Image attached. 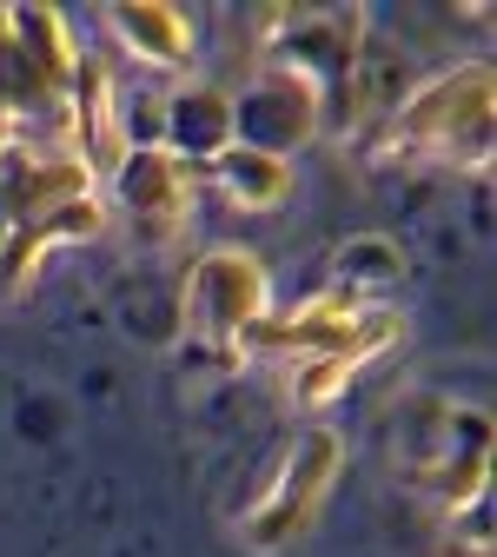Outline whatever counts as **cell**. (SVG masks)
<instances>
[{
    "instance_id": "obj_1",
    "label": "cell",
    "mask_w": 497,
    "mask_h": 557,
    "mask_svg": "<svg viewBox=\"0 0 497 557\" xmlns=\"http://www.w3.org/2000/svg\"><path fill=\"white\" fill-rule=\"evenodd\" d=\"M107 186L80 166L66 133H14L0 147V306L34 293L47 252L107 239Z\"/></svg>"
},
{
    "instance_id": "obj_2",
    "label": "cell",
    "mask_w": 497,
    "mask_h": 557,
    "mask_svg": "<svg viewBox=\"0 0 497 557\" xmlns=\"http://www.w3.org/2000/svg\"><path fill=\"white\" fill-rule=\"evenodd\" d=\"M398 338H405V312L392 299H372L359 286H345V278H325L299 306H286V312L272 306V319L259 332V352L278 366L286 405L319 411L365 366H378Z\"/></svg>"
},
{
    "instance_id": "obj_3",
    "label": "cell",
    "mask_w": 497,
    "mask_h": 557,
    "mask_svg": "<svg viewBox=\"0 0 497 557\" xmlns=\"http://www.w3.org/2000/svg\"><path fill=\"white\" fill-rule=\"evenodd\" d=\"M392 478L445 518L477 511L490 498V418L477 405L418 392L392 418Z\"/></svg>"
},
{
    "instance_id": "obj_4",
    "label": "cell",
    "mask_w": 497,
    "mask_h": 557,
    "mask_svg": "<svg viewBox=\"0 0 497 557\" xmlns=\"http://www.w3.org/2000/svg\"><path fill=\"white\" fill-rule=\"evenodd\" d=\"M490 113H497V87H490L484 60L424 74L418 87H405V100L385 120V160L392 166H471V173H484Z\"/></svg>"
},
{
    "instance_id": "obj_5",
    "label": "cell",
    "mask_w": 497,
    "mask_h": 557,
    "mask_svg": "<svg viewBox=\"0 0 497 557\" xmlns=\"http://www.w3.org/2000/svg\"><path fill=\"white\" fill-rule=\"evenodd\" d=\"M338 478H345V432L338 425H299L286 445H278V458L265 465L259 492L246 498L239 544L252 557H286L299 537L319 531Z\"/></svg>"
},
{
    "instance_id": "obj_6",
    "label": "cell",
    "mask_w": 497,
    "mask_h": 557,
    "mask_svg": "<svg viewBox=\"0 0 497 557\" xmlns=\"http://www.w3.org/2000/svg\"><path fill=\"white\" fill-rule=\"evenodd\" d=\"M80 60L87 47L60 8H0V120L14 133H66Z\"/></svg>"
},
{
    "instance_id": "obj_7",
    "label": "cell",
    "mask_w": 497,
    "mask_h": 557,
    "mask_svg": "<svg viewBox=\"0 0 497 557\" xmlns=\"http://www.w3.org/2000/svg\"><path fill=\"white\" fill-rule=\"evenodd\" d=\"M179 319H186V345L220 366H239L265 319H272V272L259 252L246 246H212L192 259L186 293H179Z\"/></svg>"
},
{
    "instance_id": "obj_8",
    "label": "cell",
    "mask_w": 497,
    "mask_h": 557,
    "mask_svg": "<svg viewBox=\"0 0 497 557\" xmlns=\"http://www.w3.org/2000/svg\"><path fill=\"white\" fill-rule=\"evenodd\" d=\"M325 126H332L325 87L312 74H299V66H286V60H259L246 74V87H233V139L239 147L293 160Z\"/></svg>"
},
{
    "instance_id": "obj_9",
    "label": "cell",
    "mask_w": 497,
    "mask_h": 557,
    "mask_svg": "<svg viewBox=\"0 0 497 557\" xmlns=\"http://www.w3.org/2000/svg\"><path fill=\"white\" fill-rule=\"evenodd\" d=\"M199 193H206L199 166L179 160L173 147H133L120 160V173L107 180V206H120V220L133 226V239L153 246V252H166V246H179L192 233Z\"/></svg>"
},
{
    "instance_id": "obj_10",
    "label": "cell",
    "mask_w": 497,
    "mask_h": 557,
    "mask_svg": "<svg viewBox=\"0 0 497 557\" xmlns=\"http://www.w3.org/2000/svg\"><path fill=\"white\" fill-rule=\"evenodd\" d=\"M66 147L80 153V166L107 186L120 173V160L133 153V133H126V94L113 81L107 60H80L74 87H66Z\"/></svg>"
},
{
    "instance_id": "obj_11",
    "label": "cell",
    "mask_w": 497,
    "mask_h": 557,
    "mask_svg": "<svg viewBox=\"0 0 497 557\" xmlns=\"http://www.w3.org/2000/svg\"><path fill=\"white\" fill-rule=\"evenodd\" d=\"M100 21L139 60V74H186V60L199 53V14L173 8V0H120Z\"/></svg>"
},
{
    "instance_id": "obj_12",
    "label": "cell",
    "mask_w": 497,
    "mask_h": 557,
    "mask_svg": "<svg viewBox=\"0 0 497 557\" xmlns=\"http://www.w3.org/2000/svg\"><path fill=\"white\" fill-rule=\"evenodd\" d=\"M160 147H173L179 160L206 166L212 153L233 147V87L212 81H179L160 94Z\"/></svg>"
},
{
    "instance_id": "obj_13",
    "label": "cell",
    "mask_w": 497,
    "mask_h": 557,
    "mask_svg": "<svg viewBox=\"0 0 497 557\" xmlns=\"http://www.w3.org/2000/svg\"><path fill=\"white\" fill-rule=\"evenodd\" d=\"M206 186H220L226 206H239V213H278V206L293 199V160H278V153H259V147H233L226 153H212L199 166Z\"/></svg>"
},
{
    "instance_id": "obj_14",
    "label": "cell",
    "mask_w": 497,
    "mask_h": 557,
    "mask_svg": "<svg viewBox=\"0 0 497 557\" xmlns=\"http://www.w3.org/2000/svg\"><path fill=\"white\" fill-rule=\"evenodd\" d=\"M8 139H14V126H8V120H0V147H8Z\"/></svg>"
}]
</instances>
